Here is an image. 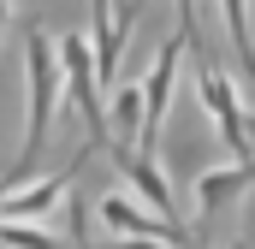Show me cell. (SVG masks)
Returning a JSON list of instances; mask_svg holds the SVG:
<instances>
[{
    "mask_svg": "<svg viewBox=\"0 0 255 249\" xmlns=\"http://www.w3.org/2000/svg\"><path fill=\"white\" fill-rule=\"evenodd\" d=\"M83 154H89V148H83ZM83 154H71V166H60V172H42L36 184H18L6 202H0V220H24V226H36L42 214H54V202H60V196H65V184L77 178Z\"/></svg>",
    "mask_w": 255,
    "mask_h": 249,
    "instance_id": "cell-7",
    "label": "cell"
},
{
    "mask_svg": "<svg viewBox=\"0 0 255 249\" xmlns=\"http://www.w3.org/2000/svg\"><path fill=\"white\" fill-rule=\"evenodd\" d=\"M113 160H119V172L130 178V190H136V202H148L154 214L178 220V202H172V184H166V172L154 166V154H136V148H113Z\"/></svg>",
    "mask_w": 255,
    "mask_h": 249,
    "instance_id": "cell-9",
    "label": "cell"
},
{
    "mask_svg": "<svg viewBox=\"0 0 255 249\" xmlns=\"http://www.w3.org/2000/svg\"><path fill=\"white\" fill-rule=\"evenodd\" d=\"M107 136H113V148H130L142 136V83H113L107 89Z\"/></svg>",
    "mask_w": 255,
    "mask_h": 249,
    "instance_id": "cell-10",
    "label": "cell"
},
{
    "mask_svg": "<svg viewBox=\"0 0 255 249\" xmlns=\"http://www.w3.org/2000/svg\"><path fill=\"white\" fill-rule=\"evenodd\" d=\"M220 12H226V36H232V48H238V65H244V77L255 83V36H250V0H220Z\"/></svg>",
    "mask_w": 255,
    "mask_h": 249,
    "instance_id": "cell-11",
    "label": "cell"
},
{
    "mask_svg": "<svg viewBox=\"0 0 255 249\" xmlns=\"http://www.w3.org/2000/svg\"><path fill=\"white\" fill-rule=\"evenodd\" d=\"M190 54L184 36H166L160 54H154V71L142 83V136H136V154H154L160 148V130H166V107H172V83H178V65Z\"/></svg>",
    "mask_w": 255,
    "mask_h": 249,
    "instance_id": "cell-5",
    "label": "cell"
},
{
    "mask_svg": "<svg viewBox=\"0 0 255 249\" xmlns=\"http://www.w3.org/2000/svg\"><path fill=\"white\" fill-rule=\"evenodd\" d=\"M238 249H244V244H238Z\"/></svg>",
    "mask_w": 255,
    "mask_h": 249,
    "instance_id": "cell-16",
    "label": "cell"
},
{
    "mask_svg": "<svg viewBox=\"0 0 255 249\" xmlns=\"http://www.w3.org/2000/svg\"><path fill=\"white\" fill-rule=\"evenodd\" d=\"M24 83H30V130H24V154L18 166L36 172L42 148H48V130H54V113L65 107V77H60V54H54V36L42 24L24 30Z\"/></svg>",
    "mask_w": 255,
    "mask_h": 249,
    "instance_id": "cell-1",
    "label": "cell"
},
{
    "mask_svg": "<svg viewBox=\"0 0 255 249\" xmlns=\"http://www.w3.org/2000/svg\"><path fill=\"white\" fill-rule=\"evenodd\" d=\"M71 249H95L89 244V226H83V208H71Z\"/></svg>",
    "mask_w": 255,
    "mask_h": 249,
    "instance_id": "cell-13",
    "label": "cell"
},
{
    "mask_svg": "<svg viewBox=\"0 0 255 249\" xmlns=\"http://www.w3.org/2000/svg\"><path fill=\"white\" fill-rule=\"evenodd\" d=\"M0 36H6V0H0Z\"/></svg>",
    "mask_w": 255,
    "mask_h": 249,
    "instance_id": "cell-15",
    "label": "cell"
},
{
    "mask_svg": "<svg viewBox=\"0 0 255 249\" xmlns=\"http://www.w3.org/2000/svg\"><path fill=\"white\" fill-rule=\"evenodd\" d=\"M142 6H148V0H125L119 18H113V0H89V60H95L101 95L119 83V54H125V36H130V24H136Z\"/></svg>",
    "mask_w": 255,
    "mask_h": 249,
    "instance_id": "cell-6",
    "label": "cell"
},
{
    "mask_svg": "<svg viewBox=\"0 0 255 249\" xmlns=\"http://www.w3.org/2000/svg\"><path fill=\"white\" fill-rule=\"evenodd\" d=\"M196 89H202V107H208V124L220 130L226 154L250 160V154H255V142H250V107H244V95H238L232 71H226V65H214V60H196Z\"/></svg>",
    "mask_w": 255,
    "mask_h": 249,
    "instance_id": "cell-2",
    "label": "cell"
},
{
    "mask_svg": "<svg viewBox=\"0 0 255 249\" xmlns=\"http://www.w3.org/2000/svg\"><path fill=\"white\" fill-rule=\"evenodd\" d=\"M0 249H60L48 232L24 226V220H0Z\"/></svg>",
    "mask_w": 255,
    "mask_h": 249,
    "instance_id": "cell-12",
    "label": "cell"
},
{
    "mask_svg": "<svg viewBox=\"0 0 255 249\" xmlns=\"http://www.w3.org/2000/svg\"><path fill=\"white\" fill-rule=\"evenodd\" d=\"M95 214H101V226L113 232V238H136V244H166V249H196L202 238H196L190 226H178V220H166V214H154V208H142L136 196H101L95 202Z\"/></svg>",
    "mask_w": 255,
    "mask_h": 249,
    "instance_id": "cell-4",
    "label": "cell"
},
{
    "mask_svg": "<svg viewBox=\"0 0 255 249\" xmlns=\"http://www.w3.org/2000/svg\"><path fill=\"white\" fill-rule=\"evenodd\" d=\"M250 184H255V154H250V160L208 166V172L196 178V208H202V220H214L220 208H232L238 196H250Z\"/></svg>",
    "mask_w": 255,
    "mask_h": 249,
    "instance_id": "cell-8",
    "label": "cell"
},
{
    "mask_svg": "<svg viewBox=\"0 0 255 249\" xmlns=\"http://www.w3.org/2000/svg\"><path fill=\"white\" fill-rule=\"evenodd\" d=\"M113 249H160V244H136V238H113Z\"/></svg>",
    "mask_w": 255,
    "mask_h": 249,
    "instance_id": "cell-14",
    "label": "cell"
},
{
    "mask_svg": "<svg viewBox=\"0 0 255 249\" xmlns=\"http://www.w3.org/2000/svg\"><path fill=\"white\" fill-rule=\"evenodd\" d=\"M54 54H60V77H65V95H71V107L83 113L89 124V148H101V142H113L107 136V95H101V83H95V60H89V42L71 30L54 42Z\"/></svg>",
    "mask_w": 255,
    "mask_h": 249,
    "instance_id": "cell-3",
    "label": "cell"
}]
</instances>
